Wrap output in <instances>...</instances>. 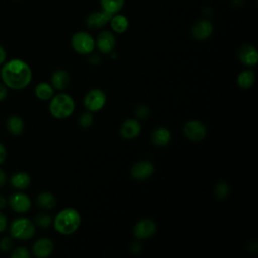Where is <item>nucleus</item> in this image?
<instances>
[{
  "label": "nucleus",
  "instance_id": "1",
  "mask_svg": "<svg viewBox=\"0 0 258 258\" xmlns=\"http://www.w3.org/2000/svg\"><path fill=\"white\" fill-rule=\"evenodd\" d=\"M4 85L13 90H21L27 87L32 79V72L27 62L14 58L7 61L0 71Z\"/></svg>",
  "mask_w": 258,
  "mask_h": 258
},
{
  "label": "nucleus",
  "instance_id": "2",
  "mask_svg": "<svg viewBox=\"0 0 258 258\" xmlns=\"http://www.w3.org/2000/svg\"><path fill=\"white\" fill-rule=\"evenodd\" d=\"M81 225V215L74 208H66L53 220L54 229L61 235L74 234Z\"/></svg>",
  "mask_w": 258,
  "mask_h": 258
},
{
  "label": "nucleus",
  "instance_id": "3",
  "mask_svg": "<svg viewBox=\"0 0 258 258\" xmlns=\"http://www.w3.org/2000/svg\"><path fill=\"white\" fill-rule=\"evenodd\" d=\"M49 104V112L56 119H66L70 117L75 110L74 99L64 93L52 96Z\"/></svg>",
  "mask_w": 258,
  "mask_h": 258
},
{
  "label": "nucleus",
  "instance_id": "4",
  "mask_svg": "<svg viewBox=\"0 0 258 258\" xmlns=\"http://www.w3.org/2000/svg\"><path fill=\"white\" fill-rule=\"evenodd\" d=\"M11 236L18 240H27L34 236L35 226L27 218H17L10 226Z\"/></svg>",
  "mask_w": 258,
  "mask_h": 258
},
{
  "label": "nucleus",
  "instance_id": "5",
  "mask_svg": "<svg viewBox=\"0 0 258 258\" xmlns=\"http://www.w3.org/2000/svg\"><path fill=\"white\" fill-rule=\"evenodd\" d=\"M73 49L80 54H89L95 48V39L86 31H78L71 38Z\"/></svg>",
  "mask_w": 258,
  "mask_h": 258
},
{
  "label": "nucleus",
  "instance_id": "6",
  "mask_svg": "<svg viewBox=\"0 0 258 258\" xmlns=\"http://www.w3.org/2000/svg\"><path fill=\"white\" fill-rule=\"evenodd\" d=\"M107 101L106 94L100 89H92L84 98V105L90 112H97L104 108Z\"/></svg>",
  "mask_w": 258,
  "mask_h": 258
},
{
  "label": "nucleus",
  "instance_id": "7",
  "mask_svg": "<svg viewBox=\"0 0 258 258\" xmlns=\"http://www.w3.org/2000/svg\"><path fill=\"white\" fill-rule=\"evenodd\" d=\"M183 133L191 141H201L206 137L207 129L201 121L190 120L184 124Z\"/></svg>",
  "mask_w": 258,
  "mask_h": 258
},
{
  "label": "nucleus",
  "instance_id": "8",
  "mask_svg": "<svg viewBox=\"0 0 258 258\" xmlns=\"http://www.w3.org/2000/svg\"><path fill=\"white\" fill-rule=\"evenodd\" d=\"M155 232H156V224L150 219H142L138 221L133 228V234L135 238L139 240L148 239L151 236H153Z\"/></svg>",
  "mask_w": 258,
  "mask_h": 258
},
{
  "label": "nucleus",
  "instance_id": "9",
  "mask_svg": "<svg viewBox=\"0 0 258 258\" xmlns=\"http://www.w3.org/2000/svg\"><path fill=\"white\" fill-rule=\"evenodd\" d=\"M116 44V39L114 34L111 31L103 30L101 31L97 39L95 40V46H97L98 50L102 53H110L113 51Z\"/></svg>",
  "mask_w": 258,
  "mask_h": 258
},
{
  "label": "nucleus",
  "instance_id": "10",
  "mask_svg": "<svg viewBox=\"0 0 258 258\" xmlns=\"http://www.w3.org/2000/svg\"><path fill=\"white\" fill-rule=\"evenodd\" d=\"M238 58L246 67H254L258 60V52L255 46L244 44L238 49Z\"/></svg>",
  "mask_w": 258,
  "mask_h": 258
},
{
  "label": "nucleus",
  "instance_id": "11",
  "mask_svg": "<svg viewBox=\"0 0 258 258\" xmlns=\"http://www.w3.org/2000/svg\"><path fill=\"white\" fill-rule=\"evenodd\" d=\"M111 17L112 15L104 10L95 11L87 16L86 25L91 29H100L109 23Z\"/></svg>",
  "mask_w": 258,
  "mask_h": 258
},
{
  "label": "nucleus",
  "instance_id": "12",
  "mask_svg": "<svg viewBox=\"0 0 258 258\" xmlns=\"http://www.w3.org/2000/svg\"><path fill=\"white\" fill-rule=\"evenodd\" d=\"M214 27L211 21L209 20H199L191 27V35L198 40H205L211 36L213 33Z\"/></svg>",
  "mask_w": 258,
  "mask_h": 258
},
{
  "label": "nucleus",
  "instance_id": "13",
  "mask_svg": "<svg viewBox=\"0 0 258 258\" xmlns=\"http://www.w3.org/2000/svg\"><path fill=\"white\" fill-rule=\"evenodd\" d=\"M154 166L149 161H139L131 168V176L136 180H145L151 176Z\"/></svg>",
  "mask_w": 258,
  "mask_h": 258
},
{
  "label": "nucleus",
  "instance_id": "14",
  "mask_svg": "<svg viewBox=\"0 0 258 258\" xmlns=\"http://www.w3.org/2000/svg\"><path fill=\"white\" fill-rule=\"evenodd\" d=\"M9 205L17 213H25L31 207V202L28 196L22 192H14L9 198Z\"/></svg>",
  "mask_w": 258,
  "mask_h": 258
},
{
  "label": "nucleus",
  "instance_id": "15",
  "mask_svg": "<svg viewBox=\"0 0 258 258\" xmlns=\"http://www.w3.org/2000/svg\"><path fill=\"white\" fill-rule=\"evenodd\" d=\"M141 131L140 123L135 119H127L120 128V134L125 139H133L139 135Z\"/></svg>",
  "mask_w": 258,
  "mask_h": 258
},
{
  "label": "nucleus",
  "instance_id": "16",
  "mask_svg": "<svg viewBox=\"0 0 258 258\" xmlns=\"http://www.w3.org/2000/svg\"><path fill=\"white\" fill-rule=\"evenodd\" d=\"M33 254L38 258L48 257L53 251V243L48 238L38 239L32 247Z\"/></svg>",
  "mask_w": 258,
  "mask_h": 258
},
{
  "label": "nucleus",
  "instance_id": "17",
  "mask_svg": "<svg viewBox=\"0 0 258 258\" xmlns=\"http://www.w3.org/2000/svg\"><path fill=\"white\" fill-rule=\"evenodd\" d=\"M70 83V76L64 70H56L51 76V86L57 91L64 90Z\"/></svg>",
  "mask_w": 258,
  "mask_h": 258
},
{
  "label": "nucleus",
  "instance_id": "18",
  "mask_svg": "<svg viewBox=\"0 0 258 258\" xmlns=\"http://www.w3.org/2000/svg\"><path fill=\"white\" fill-rule=\"evenodd\" d=\"M171 139L170 131L164 127H158L151 133V142L156 146H165Z\"/></svg>",
  "mask_w": 258,
  "mask_h": 258
},
{
  "label": "nucleus",
  "instance_id": "19",
  "mask_svg": "<svg viewBox=\"0 0 258 258\" xmlns=\"http://www.w3.org/2000/svg\"><path fill=\"white\" fill-rule=\"evenodd\" d=\"M109 22H110L111 28L116 33H124L129 27V20L123 14L116 13V14L112 15Z\"/></svg>",
  "mask_w": 258,
  "mask_h": 258
},
{
  "label": "nucleus",
  "instance_id": "20",
  "mask_svg": "<svg viewBox=\"0 0 258 258\" xmlns=\"http://www.w3.org/2000/svg\"><path fill=\"white\" fill-rule=\"evenodd\" d=\"M6 128L13 135H20L24 130V123L20 117L12 115L6 120Z\"/></svg>",
  "mask_w": 258,
  "mask_h": 258
},
{
  "label": "nucleus",
  "instance_id": "21",
  "mask_svg": "<svg viewBox=\"0 0 258 258\" xmlns=\"http://www.w3.org/2000/svg\"><path fill=\"white\" fill-rule=\"evenodd\" d=\"M10 182L17 189H25L30 184V176L26 172H16L11 176Z\"/></svg>",
  "mask_w": 258,
  "mask_h": 258
},
{
  "label": "nucleus",
  "instance_id": "22",
  "mask_svg": "<svg viewBox=\"0 0 258 258\" xmlns=\"http://www.w3.org/2000/svg\"><path fill=\"white\" fill-rule=\"evenodd\" d=\"M125 0H100L102 10L108 12L111 15L119 13L123 8Z\"/></svg>",
  "mask_w": 258,
  "mask_h": 258
},
{
  "label": "nucleus",
  "instance_id": "23",
  "mask_svg": "<svg viewBox=\"0 0 258 258\" xmlns=\"http://www.w3.org/2000/svg\"><path fill=\"white\" fill-rule=\"evenodd\" d=\"M254 81H255V74L251 70H246L241 72L237 78L238 86L241 89H245V90L252 87V85L254 84Z\"/></svg>",
  "mask_w": 258,
  "mask_h": 258
},
{
  "label": "nucleus",
  "instance_id": "24",
  "mask_svg": "<svg viewBox=\"0 0 258 258\" xmlns=\"http://www.w3.org/2000/svg\"><path fill=\"white\" fill-rule=\"evenodd\" d=\"M35 95L42 101L50 100L53 96V88L48 83L41 82L35 87Z\"/></svg>",
  "mask_w": 258,
  "mask_h": 258
},
{
  "label": "nucleus",
  "instance_id": "25",
  "mask_svg": "<svg viewBox=\"0 0 258 258\" xmlns=\"http://www.w3.org/2000/svg\"><path fill=\"white\" fill-rule=\"evenodd\" d=\"M36 203L42 209H52L56 204V200L51 192L42 191L38 195Z\"/></svg>",
  "mask_w": 258,
  "mask_h": 258
},
{
  "label": "nucleus",
  "instance_id": "26",
  "mask_svg": "<svg viewBox=\"0 0 258 258\" xmlns=\"http://www.w3.org/2000/svg\"><path fill=\"white\" fill-rule=\"evenodd\" d=\"M35 223L40 228H48L52 224V218L46 213H39L35 216Z\"/></svg>",
  "mask_w": 258,
  "mask_h": 258
},
{
  "label": "nucleus",
  "instance_id": "27",
  "mask_svg": "<svg viewBox=\"0 0 258 258\" xmlns=\"http://www.w3.org/2000/svg\"><path fill=\"white\" fill-rule=\"evenodd\" d=\"M215 196L218 198V199H224L228 196L229 194V186L226 182L224 181H220L216 184L215 186Z\"/></svg>",
  "mask_w": 258,
  "mask_h": 258
},
{
  "label": "nucleus",
  "instance_id": "28",
  "mask_svg": "<svg viewBox=\"0 0 258 258\" xmlns=\"http://www.w3.org/2000/svg\"><path fill=\"white\" fill-rule=\"evenodd\" d=\"M93 115L90 113V111L83 113L79 118V124L83 128H89L93 124Z\"/></svg>",
  "mask_w": 258,
  "mask_h": 258
},
{
  "label": "nucleus",
  "instance_id": "29",
  "mask_svg": "<svg viewBox=\"0 0 258 258\" xmlns=\"http://www.w3.org/2000/svg\"><path fill=\"white\" fill-rule=\"evenodd\" d=\"M149 114H150V111H149L148 107L145 105H139L135 109V116L139 119H146V118H148Z\"/></svg>",
  "mask_w": 258,
  "mask_h": 258
},
{
  "label": "nucleus",
  "instance_id": "30",
  "mask_svg": "<svg viewBox=\"0 0 258 258\" xmlns=\"http://www.w3.org/2000/svg\"><path fill=\"white\" fill-rule=\"evenodd\" d=\"M29 256L30 254L25 247H18L11 254L12 258H29Z\"/></svg>",
  "mask_w": 258,
  "mask_h": 258
},
{
  "label": "nucleus",
  "instance_id": "31",
  "mask_svg": "<svg viewBox=\"0 0 258 258\" xmlns=\"http://www.w3.org/2000/svg\"><path fill=\"white\" fill-rule=\"evenodd\" d=\"M13 247V240L10 237H4L0 241V249L4 252H7L11 250Z\"/></svg>",
  "mask_w": 258,
  "mask_h": 258
},
{
  "label": "nucleus",
  "instance_id": "32",
  "mask_svg": "<svg viewBox=\"0 0 258 258\" xmlns=\"http://www.w3.org/2000/svg\"><path fill=\"white\" fill-rule=\"evenodd\" d=\"M6 226H7L6 216L2 212H0V232H3L6 229Z\"/></svg>",
  "mask_w": 258,
  "mask_h": 258
},
{
  "label": "nucleus",
  "instance_id": "33",
  "mask_svg": "<svg viewBox=\"0 0 258 258\" xmlns=\"http://www.w3.org/2000/svg\"><path fill=\"white\" fill-rule=\"evenodd\" d=\"M5 158H6V148L2 143H0V164H2L5 161Z\"/></svg>",
  "mask_w": 258,
  "mask_h": 258
},
{
  "label": "nucleus",
  "instance_id": "34",
  "mask_svg": "<svg viewBox=\"0 0 258 258\" xmlns=\"http://www.w3.org/2000/svg\"><path fill=\"white\" fill-rule=\"evenodd\" d=\"M7 93H8L7 87L5 85H3V84H0V101L4 100L6 98Z\"/></svg>",
  "mask_w": 258,
  "mask_h": 258
},
{
  "label": "nucleus",
  "instance_id": "35",
  "mask_svg": "<svg viewBox=\"0 0 258 258\" xmlns=\"http://www.w3.org/2000/svg\"><path fill=\"white\" fill-rule=\"evenodd\" d=\"M6 59V51L4 47L0 44V64H2Z\"/></svg>",
  "mask_w": 258,
  "mask_h": 258
},
{
  "label": "nucleus",
  "instance_id": "36",
  "mask_svg": "<svg viewBox=\"0 0 258 258\" xmlns=\"http://www.w3.org/2000/svg\"><path fill=\"white\" fill-rule=\"evenodd\" d=\"M6 181V174L5 172L0 168V187H2L5 184Z\"/></svg>",
  "mask_w": 258,
  "mask_h": 258
},
{
  "label": "nucleus",
  "instance_id": "37",
  "mask_svg": "<svg viewBox=\"0 0 258 258\" xmlns=\"http://www.w3.org/2000/svg\"><path fill=\"white\" fill-rule=\"evenodd\" d=\"M89 61H90L92 64H98V63L100 62V58H99L98 55L95 54V55H92V56L90 57Z\"/></svg>",
  "mask_w": 258,
  "mask_h": 258
},
{
  "label": "nucleus",
  "instance_id": "38",
  "mask_svg": "<svg viewBox=\"0 0 258 258\" xmlns=\"http://www.w3.org/2000/svg\"><path fill=\"white\" fill-rule=\"evenodd\" d=\"M131 249H132V251L133 252H138L139 250H140V244L139 243H137V242H134L133 244H132V246H131Z\"/></svg>",
  "mask_w": 258,
  "mask_h": 258
},
{
  "label": "nucleus",
  "instance_id": "39",
  "mask_svg": "<svg viewBox=\"0 0 258 258\" xmlns=\"http://www.w3.org/2000/svg\"><path fill=\"white\" fill-rule=\"evenodd\" d=\"M5 205H6V200H5V198L2 197V196H0V209L4 208Z\"/></svg>",
  "mask_w": 258,
  "mask_h": 258
},
{
  "label": "nucleus",
  "instance_id": "40",
  "mask_svg": "<svg viewBox=\"0 0 258 258\" xmlns=\"http://www.w3.org/2000/svg\"><path fill=\"white\" fill-rule=\"evenodd\" d=\"M0 78H1V74H0Z\"/></svg>",
  "mask_w": 258,
  "mask_h": 258
}]
</instances>
